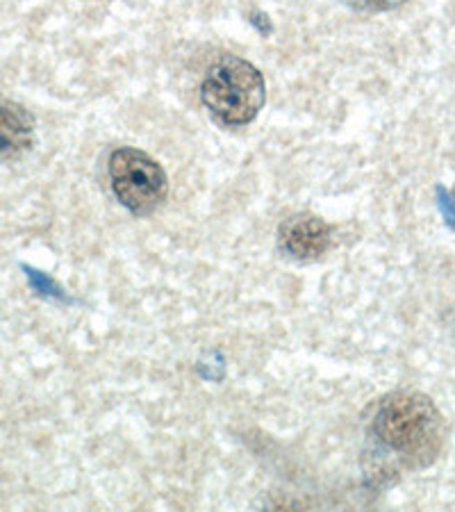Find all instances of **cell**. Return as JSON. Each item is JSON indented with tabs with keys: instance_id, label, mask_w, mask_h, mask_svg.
I'll return each instance as SVG.
<instances>
[{
	"instance_id": "1",
	"label": "cell",
	"mask_w": 455,
	"mask_h": 512,
	"mask_svg": "<svg viewBox=\"0 0 455 512\" xmlns=\"http://www.w3.org/2000/svg\"><path fill=\"white\" fill-rule=\"evenodd\" d=\"M376 442L401 465L426 469L440 458L446 440L442 412L426 394L394 392L380 401L371 421Z\"/></svg>"
},
{
	"instance_id": "2",
	"label": "cell",
	"mask_w": 455,
	"mask_h": 512,
	"mask_svg": "<svg viewBox=\"0 0 455 512\" xmlns=\"http://www.w3.org/2000/svg\"><path fill=\"white\" fill-rule=\"evenodd\" d=\"M203 105L223 126L242 128L255 121L267 98L262 73L239 57L214 62L201 85Z\"/></svg>"
},
{
	"instance_id": "5",
	"label": "cell",
	"mask_w": 455,
	"mask_h": 512,
	"mask_svg": "<svg viewBox=\"0 0 455 512\" xmlns=\"http://www.w3.org/2000/svg\"><path fill=\"white\" fill-rule=\"evenodd\" d=\"M35 144V121L7 98H0V160H19Z\"/></svg>"
},
{
	"instance_id": "7",
	"label": "cell",
	"mask_w": 455,
	"mask_h": 512,
	"mask_svg": "<svg viewBox=\"0 0 455 512\" xmlns=\"http://www.w3.org/2000/svg\"><path fill=\"white\" fill-rule=\"evenodd\" d=\"M437 205L444 214L446 226L455 230V194H451L446 187H437Z\"/></svg>"
},
{
	"instance_id": "3",
	"label": "cell",
	"mask_w": 455,
	"mask_h": 512,
	"mask_svg": "<svg viewBox=\"0 0 455 512\" xmlns=\"http://www.w3.org/2000/svg\"><path fill=\"white\" fill-rule=\"evenodd\" d=\"M112 192L132 214H148L164 201L169 178L162 164L137 148H117L107 164Z\"/></svg>"
},
{
	"instance_id": "6",
	"label": "cell",
	"mask_w": 455,
	"mask_h": 512,
	"mask_svg": "<svg viewBox=\"0 0 455 512\" xmlns=\"http://www.w3.org/2000/svg\"><path fill=\"white\" fill-rule=\"evenodd\" d=\"M346 3L360 12H390L401 7L405 0H346Z\"/></svg>"
},
{
	"instance_id": "4",
	"label": "cell",
	"mask_w": 455,
	"mask_h": 512,
	"mask_svg": "<svg viewBox=\"0 0 455 512\" xmlns=\"http://www.w3.org/2000/svg\"><path fill=\"white\" fill-rule=\"evenodd\" d=\"M278 244L289 258L317 260L333 246V228L314 214H296L280 226Z\"/></svg>"
}]
</instances>
